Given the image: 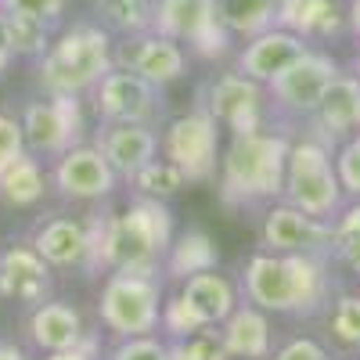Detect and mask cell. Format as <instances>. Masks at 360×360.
Instances as JSON below:
<instances>
[{"instance_id":"cell-1","label":"cell","mask_w":360,"mask_h":360,"mask_svg":"<svg viewBox=\"0 0 360 360\" xmlns=\"http://www.w3.org/2000/svg\"><path fill=\"white\" fill-rule=\"evenodd\" d=\"M86 270H123V274L155 278L173 245V213L162 198L141 195L123 213L86 220Z\"/></svg>"},{"instance_id":"cell-2","label":"cell","mask_w":360,"mask_h":360,"mask_svg":"<svg viewBox=\"0 0 360 360\" xmlns=\"http://www.w3.org/2000/svg\"><path fill=\"white\" fill-rule=\"evenodd\" d=\"M328 266L310 252H256L245 263V299L266 314H317L328 299Z\"/></svg>"},{"instance_id":"cell-3","label":"cell","mask_w":360,"mask_h":360,"mask_svg":"<svg viewBox=\"0 0 360 360\" xmlns=\"http://www.w3.org/2000/svg\"><path fill=\"white\" fill-rule=\"evenodd\" d=\"M288 148L292 141L285 134H231L227 152L220 155V198L227 205H256L266 198H281Z\"/></svg>"},{"instance_id":"cell-4","label":"cell","mask_w":360,"mask_h":360,"mask_svg":"<svg viewBox=\"0 0 360 360\" xmlns=\"http://www.w3.org/2000/svg\"><path fill=\"white\" fill-rule=\"evenodd\" d=\"M112 37L101 25L79 22L54 37L40 58V86L47 94H86L112 72Z\"/></svg>"},{"instance_id":"cell-5","label":"cell","mask_w":360,"mask_h":360,"mask_svg":"<svg viewBox=\"0 0 360 360\" xmlns=\"http://www.w3.org/2000/svg\"><path fill=\"white\" fill-rule=\"evenodd\" d=\"M281 198L310 217L335 220L342 209V180L335 169V155L321 137H303L288 148V166H285V191Z\"/></svg>"},{"instance_id":"cell-6","label":"cell","mask_w":360,"mask_h":360,"mask_svg":"<svg viewBox=\"0 0 360 360\" xmlns=\"http://www.w3.org/2000/svg\"><path fill=\"white\" fill-rule=\"evenodd\" d=\"M162 285L155 278L144 274H123L112 270L105 288H101V324L119 339L134 335H155V328L162 324Z\"/></svg>"},{"instance_id":"cell-7","label":"cell","mask_w":360,"mask_h":360,"mask_svg":"<svg viewBox=\"0 0 360 360\" xmlns=\"http://www.w3.org/2000/svg\"><path fill=\"white\" fill-rule=\"evenodd\" d=\"M162 152L188 184H209L220 169V123L205 108L176 115L162 134Z\"/></svg>"},{"instance_id":"cell-8","label":"cell","mask_w":360,"mask_h":360,"mask_svg":"<svg viewBox=\"0 0 360 360\" xmlns=\"http://www.w3.org/2000/svg\"><path fill=\"white\" fill-rule=\"evenodd\" d=\"M152 29L176 44H188L205 62H217L231 47V29L220 22L217 0H159Z\"/></svg>"},{"instance_id":"cell-9","label":"cell","mask_w":360,"mask_h":360,"mask_svg":"<svg viewBox=\"0 0 360 360\" xmlns=\"http://www.w3.org/2000/svg\"><path fill=\"white\" fill-rule=\"evenodd\" d=\"M25 148L33 155H65L72 144H83L86 119L79 94H47V101H33L22 112Z\"/></svg>"},{"instance_id":"cell-10","label":"cell","mask_w":360,"mask_h":360,"mask_svg":"<svg viewBox=\"0 0 360 360\" xmlns=\"http://www.w3.org/2000/svg\"><path fill=\"white\" fill-rule=\"evenodd\" d=\"M94 112L101 123H148L162 115V86L148 83L137 72L112 69L94 86Z\"/></svg>"},{"instance_id":"cell-11","label":"cell","mask_w":360,"mask_h":360,"mask_svg":"<svg viewBox=\"0 0 360 360\" xmlns=\"http://www.w3.org/2000/svg\"><path fill=\"white\" fill-rule=\"evenodd\" d=\"M266 86L249 79L245 72H220L205 86V112L231 134H252L263 130V112H266Z\"/></svg>"},{"instance_id":"cell-12","label":"cell","mask_w":360,"mask_h":360,"mask_svg":"<svg viewBox=\"0 0 360 360\" xmlns=\"http://www.w3.org/2000/svg\"><path fill=\"white\" fill-rule=\"evenodd\" d=\"M339 62L332 54H324V51H307L299 62H292L278 79H270L266 83V94L274 98L278 108L292 112V115H314L321 98H324V90L335 83L339 76Z\"/></svg>"},{"instance_id":"cell-13","label":"cell","mask_w":360,"mask_h":360,"mask_svg":"<svg viewBox=\"0 0 360 360\" xmlns=\"http://www.w3.org/2000/svg\"><path fill=\"white\" fill-rule=\"evenodd\" d=\"M112 65L127 69V72H137L155 86H169V83H176L180 76H184L188 51H184V44H176V40L155 33V29H148V33H130L119 44H112Z\"/></svg>"},{"instance_id":"cell-14","label":"cell","mask_w":360,"mask_h":360,"mask_svg":"<svg viewBox=\"0 0 360 360\" xmlns=\"http://www.w3.org/2000/svg\"><path fill=\"white\" fill-rule=\"evenodd\" d=\"M54 188L62 198L72 202H101L115 191L119 173L112 169V162L101 155L98 144H72L65 155H58L54 162Z\"/></svg>"},{"instance_id":"cell-15","label":"cell","mask_w":360,"mask_h":360,"mask_svg":"<svg viewBox=\"0 0 360 360\" xmlns=\"http://www.w3.org/2000/svg\"><path fill=\"white\" fill-rule=\"evenodd\" d=\"M263 245L266 252H310V256H324L332 252V220L310 217L295 205H274L263 217Z\"/></svg>"},{"instance_id":"cell-16","label":"cell","mask_w":360,"mask_h":360,"mask_svg":"<svg viewBox=\"0 0 360 360\" xmlns=\"http://www.w3.org/2000/svg\"><path fill=\"white\" fill-rule=\"evenodd\" d=\"M310 51V44L299 37V33H288V29L281 25H270L263 29V33L249 37V44L238 51V72H245L249 79L256 83H270V79H278L292 62H299Z\"/></svg>"},{"instance_id":"cell-17","label":"cell","mask_w":360,"mask_h":360,"mask_svg":"<svg viewBox=\"0 0 360 360\" xmlns=\"http://www.w3.org/2000/svg\"><path fill=\"white\" fill-rule=\"evenodd\" d=\"M51 295V263L33 245L0 252V299L22 307H40Z\"/></svg>"},{"instance_id":"cell-18","label":"cell","mask_w":360,"mask_h":360,"mask_svg":"<svg viewBox=\"0 0 360 360\" xmlns=\"http://www.w3.org/2000/svg\"><path fill=\"white\" fill-rule=\"evenodd\" d=\"M98 148L112 162V169L130 180L141 166L159 155V134L148 123H105L98 134Z\"/></svg>"},{"instance_id":"cell-19","label":"cell","mask_w":360,"mask_h":360,"mask_svg":"<svg viewBox=\"0 0 360 360\" xmlns=\"http://www.w3.org/2000/svg\"><path fill=\"white\" fill-rule=\"evenodd\" d=\"M314 123H317V137L324 144L360 134V79H356V72L335 76V83L324 90V98L314 112Z\"/></svg>"},{"instance_id":"cell-20","label":"cell","mask_w":360,"mask_h":360,"mask_svg":"<svg viewBox=\"0 0 360 360\" xmlns=\"http://www.w3.org/2000/svg\"><path fill=\"white\" fill-rule=\"evenodd\" d=\"M29 339L40 353H62L86 339V328L76 307L62 303V299H44L29 314Z\"/></svg>"},{"instance_id":"cell-21","label":"cell","mask_w":360,"mask_h":360,"mask_svg":"<svg viewBox=\"0 0 360 360\" xmlns=\"http://www.w3.org/2000/svg\"><path fill=\"white\" fill-rule=\"evenodd\" d=\"M220 339L234 360H270V317L256 303H238L220 324Z\"/></svg>"},{"instance_id":"cell-22","label":"cell","mask_w":360,"mask_h":360,"mask_svg":"<svg viewBox=\"0 0 360 360\" xmlns=\"http://www.w3.org/2000/svg\"><path fill=\"white\" fill-rule=\"evenodd\" d=\"M33 245L51 266H86V249H90V234L83 220L72 217H54L44 220L33 234Z\"/></svg>"},{"instance_id":"cell-23","label":"cell","mask_w":360,"mask_h":360,"mask_svg":"<svg viewBox=\"0 0 360 360\" xmlns=\"http://www.w3.org/2000/svg\"><path fill=\"white\" fill-rule=\"evenodd\" d=\"M180 295H184V303L198 314V321L205 328H220L231 310L238 307V292L234 285L217 274V270H202V274H191L184 278V288H180Z\"/></svg>"},{"instance_id":"cell-24","label":"cell","mask_w":360,"mask_h":360,"mask_svg":"<svg viewBox=\"0 0 360 360\" xmlns=\"http://www.w3.org/2000/svg\"><path fill=\"white\" fill-rule=\"evenodd\" d=\"M346 15L335 0H278V25L303 40H328L342 29Z\"/></svg>"},{"instance_id":"cell-25","label":"cell","mask_w":360,"mask_h":360,"mask_svg":"<svg viewBox=\"0 0 360 360\" xmlns=\"http://www.w3.org/2000/svg\"><path fill=\"white\" fill-rule=\"evenodd\" d=\"M220 263V249L205 231H184L180 238H173V245L166 252V274L184 281L191 274H202V270H217Z\"/></svg>"},{"instance_id":"cell-26","label":"cell","mask_w":360,"mask_h":360,"mask_svg":"<svg viewBox=\"0 0 360 360\" xmlns=\"http://www.w3.org/2000/svg\"><path fill=\"white\" fill-rule=\"evenodd\" d=\"M44 191H47V173H44L40 159H33L29 152L22 159H15L8 169H0V198L8 205L29 209L44 198Z\"/></svg>"},{"instance_id":"cell-27","label":"cell","mask_w":360,"mask_h":360,"mask_svg":"<svg viewBox=\"0 0 360 360\" xmlns=\"http://www.w3.org/2000/svg\"><path fill=\"white\" fill-rule=\"evenodd\" d=\"M220 22L231 29V37H256L263 29L278 25V0H217Z\"/></svg>"},{"instance_id":"cell-28","label":"cell","mask_w":360,"mask_h":360,"mask_svg":"<svg viewBox=\"0 0 360 360\" xmlns=\"http://www.w3.org/2000/svg\"><path fill=\"white\" fill-rule=\"evenodd\" d=\"M155 8L159 0H98V11L108 29H119L123 37L130 33H148L155 25Z\"/></svg>"},{"instance_id":"cell-29","label":"cell","mask_w":360,"mask_h":360,"mask_svg":"<svg viewBox=\"0 0 360 360\" xmlns=\"http://www.w3.org/2000/svg\"><path fill=\"white\" fill-rule=\"evenodd\" d=\"M130 184L141 191V195H148V198H173L180 188L188 184L184 180V173H180L169 159H152L148 166H141L134 176H130Z\"/></svg>"},{"instance_id":"cell-30","label":"cell","mask_w":360,"mask_h":360,"mask_svg":"<svg viewBox=\"0 0 360 360\" xmlns=\"http://www.w3.org/2000/svg\"><path fill=\"white\" fill-rule=\"evenodd\" d=\"M8 37H11L15 54H22V58H44V51L54 40L51 37V22L29 18V15H8Z\"/></svg>"},{"instance_id":"cell-31","label":"cell","mask_w":360,"mask_h":360,"mask_svg":"<svg viewBox=\"0 0 360 360\" xmlns=\"http://www.w3.org/2000/svg\"><path fill=\"white\" fill-rule=\"evenodd\" d=\"M328 324H332V335L342 346L360 349V295H339Z\"/></svg>"},{"instance_id":"cell-32","label":"cell","mask_w":360,"mask_h":360,"mask_svg":"<svg viewBox=\"0 0 360 360\" xmlns=\"http://www.w3.org/2000/svg\"><path fill=\"white\" fill-rule=\"evenodd\" d=\"M162 328H166V335H173V339H188V335H195V332H202V321H198V314L184 303V295H169L166 303H162Z\"/></svg>"},{"instance_id":"cell-33","label":"cell","mask_w":360,"mask_h":360,"mask_svg":"<svg viewBox=\"0 0 360 360\" xmlns=\"http://www.w3.org/2000/svg\"><path fill=\"white\" fill-rule=\"evenodd\" d=\"M335 169H339V180H342V191L360 198V134H353L339 144Z\"/></svg>"},{"instance_id":"cell-34","label":"cell","mask_w":360,"mask_h":360,"mask_svg":"<svg viewBox=\"0 0 360 360\" xmlns=\"http://www.w3.org/2000/svg\"><path fill=\"white\" fill-rule=\"evenodd\" d=\"M108 360H166V342H159L155 335H134L119 342Z\"/></svg>"},{"instance_id":"cell-35","label":"cell","mask_w":360,"mask_h":360,"mask_svg":"<svg viewBox=\"0 0 360 360\" xmlns=\"http://www.w3.org/2000/svg\"><path fill=\"white\" fill-rule=\"evenodd\" d=\"M29 148H25V134H22V119L0 115V169H8Z\"/></svg>"},{"instance_id":"cell-36","label":"cell","mask_w":360,"mask_h":360,"mask_svg":"<svg viewBox=\"0 0 360 360\" xmlns=\"http://www.w3.org/2000/svg\"><path fill=\"white\" fill-rule=\"evenodd\" d=\"M0 11L8 15H29V18H40V22H58L65 11V0H0Z\"/></svg>"},{"instance_id":"cell-37","label":"cell","mask_w":360,"mask_h":360,"mask_svg":"<svg viewBox=\"0 0 360 360\" xmlns=\"http://www.w3.org/2000/svg\"><path fill=\"white\" fill-rule=\"evenodd\" d=\"M270 360H328V349L314 339H288L278 353H270Z\"/></svg>"},{"instance_id":"cell-38","label":"cell","mask_w":360,"mask_h":360,"mask_svg":"<svg viewBox=\"0 0 360 360\" xmlns=\"http://www.w3.org/2000/svg\"><path fill=\"white\" fill-rule=\"evenodd\" d=\"M188 339L195 342V349H198L202 360H234V356L227 353V346H224V339H220L217 328H202V332H195V335H188Z\"/></svg>"},{"instance_id":"cell-39","label":"cell","mask_w":360,"mask_h":360,"mask_svg":"<svg viewBox=\"0 0 360 360\" xmlns=\"http://www.w3.org/2000/svg\"><path fill=\"white\" fill-rule=\"evenodd\" d=\"M332 252H335V259H339L342 266H349L353 274L360 278V231L335 238V242H332Z\"/></svg>"},{"instance_id":"cell-40","label":"cell","mask_w":360,"mask_h":360,"mask_svg":"<svg viewBox=\"0 0 360 360\" xmlns=\"http://www.w3.org/2000/svg\"><path fill=\"white\" fill-rule=\"evenodd\" d=\"M94 356H98V339H94V335H86L79 346L62 349V353H47L44 360H94Z\"/></svg>"},{"instance_id":"cell-41","label":"cell","mask_w":360,"mask_h":360,"mask_svg":"<svg viewBox=\"0 0 360 360\" xmlns=\"http://www.w3.org/2000/svg\"><path fill=\"white\" fill-rule=\"evenodd\" d=\"M166 360H202L191 339H173L166 342Z\"/></svg>"},{"instance_id":"cell-42","label":"cell","mask_w":360,"mask_h":360,"mask_svg":"<svg viewBox=\"0 0 360 360\" xmlns=\"http://www.w3.org/2000/svg\"><path fill=\"white\" fill-rule=\"evenodd\" d=\"M11 58H15V47H11V37H8V15L0 11V76L8 72Z\"/></svg>"},{"instance_id":"cell-43","label":"cell","mask_w":360,"mask_h":360,"mask_svg":"<svg viewBox=\"0 0 360 360\" xmlns=\"http://www.w3.org/2000/svg\"><path fill=\"white\" fill-rule=\"evenodd\" d=\"M0 360H29V356H25L22 346H15V342H8V339H0Z\"/></svg>"},{"instance_id":"cell-44","label":"cell","mask_w":360,"mask_h":360,"mask_svg":"<svg viewBox=\"0 0 360 360\" xmlns=\"http://www.w3.org/2000/svg\"><path fill=\"white\" fill-rule=\"evenodd\" d=\"M346 22L353 29V37L360 40V0H349V8H346Z\"/></svg>"},{"instance_id":"cell-45","label":"cell","mask_w":360,"mask_h":360,"mask_svg":"<svg viewBox=\"0 0 360 360\" xmlns=\"http://www.w3.org/2000/svg\"><path fill=\"white\" fill-rule=\"evenodd\" d=\"M353 69H356V79H360V51H356V62H353Z\"/></svg>"}]
</instances>
